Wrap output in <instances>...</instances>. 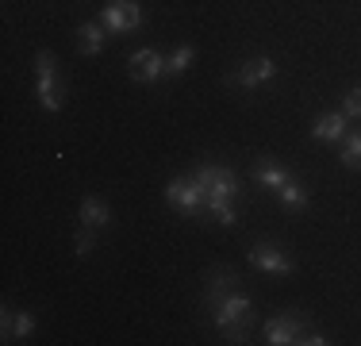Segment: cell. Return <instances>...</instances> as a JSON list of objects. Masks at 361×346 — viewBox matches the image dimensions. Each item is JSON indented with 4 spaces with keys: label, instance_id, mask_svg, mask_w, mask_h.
<instances>
[{
    "label": "cell",
    "instance_id": "9",
    "mask_svg": "<svg viewBox=\"0 0 361 346\" xmlns=\"http://www.w3.org/2000/svg\"><path fill=\"white\" fill-rule=\"evenodd\" d=\"M196 181L208 189V196H223V201H235L238 196V177L227 166H200Z\"/></svg>",
    "mask_w": 361,
    "mask_h": 346
},
{
    "label": "cell",
    "instance_id": "14",
    "mask_svg": "<svg viewBox=\"0 0 361 346\" xmlns=\"http://www.w3.org/2000/svg\"><path fill=\"white\" fill-rule=\"evenodd\" d=\"M77 47H81V54L97 58L100 50H104V23H81V31H77Z\"/></svg>",
    "mask_w": 361,
    "mask_h": 346
},
{
    "label": "cell",
    "instance_id": "18",
    "mask_svg": "<svg viewBox=\"0 0 361 346\" xmlns=\"http://www.w3.org/2000/svg\"><path fill=\"white\" fill-rule=\"evenodd\" d=\"M208 212L216 215V223H223V227H235V208H231V201H223V196H208Z\"/></svg>",
    "mask_w": 361,
    "mask_h": 346
},
{
    "label": "cell",
    "instance_id": "21",
    "mask_svg": "<svg viewBox=\"0 0 361 346\" xmlns=\"http://www.w3.org/2000/svg\"><path fill=\"white\" fill-rule=\"evenodd\" d=\"M342 116H346V119H361V85L342 97Z\"/></svg>",
    "mask_w": 361,
    "mask_h": 346
},
{
    "label": "cell",
    "instance_id": "17",
    "mask_svg": "<svg viewBox=\"0 0 361 346\" xmlns=\"http://www.w3.org/2000/svg\"><path fill=\"white\" fill-rule=\"evenodd\" d=\"M342 166L346 169H361V131H354V135H346V146H342Z\"/></svg>",
    "mask_w": 361,
    "mask_h": 346
},
{
    "label": "cell",
    "instance_id": "12",
    "mask_svg": "<svg viewBox=\"0 0 361 346\" xmlns=\"http://www.w3.org/2000/svg\"><path fill=\"white\" fill-rule=\"evenodd\" d=\"M254 181L277 193L281 185H288V181H292V173H288V169H281L277 162H269V158H257V162H254Z\"/></svg>",
    "mask_w": 361,
    "mask_h": 346
},
{
    "label": "cell",
    "instance_id": "11",
    "mask_svg": "<svg viewBox=\"0 0 361 346\" xmlns=\"http://www.w3.org/2000/svg\"><path fill=\"white\" fill-rule=\"evenodd\" d=\"M108 223H111V208L100 201V196H81V227L100 231V227H108Z\"/></svg>",
    "mask_w": 361,
    "mask_h": 346
},
{
    "label": "cell",
    "instance_id": "15",
    "mask_svg": "<svg viewBox=\"0 0 361 346\" xmlns=\"http://www.w3.org/2000/svg\"><path fill=\"white\" fill-rule=\"evenodd\" d=\"M277 201L285 204L288 212H300V208H307V189L300 185L296 177H292L288 185H281V189H277Z\"/></svg>",
    "mask_w": 361,
    "mask_h": 346
},
{
    "label": "cell",
    "instance_id": "5",
    "mask_svg": "<svg viewBox=\"0 0 361 346\" xmlns=\"http://www.w3.org/2000/svg\"><path fill=\"white\" fill-rule=\"evenodd\" d=\"M250 266L269 277H288L292 270H296V262L285 254L281 246H273V242H257V246H250Z\"/></svg>",
    "mask_w": 361,
    "mask_h": 346
},
{
    "label": "cell",
    "instance_id": "23",
    "mask_svg": "<svg viewBox=\"0 0 361 346\" xmlns=\"http://www.w3.org/2000/svg\"><path fill=\"white\" fill-rule=\"evenodd\" d=\"M300 342H307V346H326L331 339H326L323 331H304V339H300Z\"/></svg>",
    "mask_w": 361,
    "mask_h": 346
},
{
    "label": "cell",
    "instance_id": "16",
    "mask_svg": "<svg viewBox=\"0 0 361 346\" xmlns=\"http://www.w3.org/2000/svg\"><path fill=\"white\" fill-rule=\"evenodd\" d=\"M192 58H196V47H192V42H180L173 54L166 58V73H169V77H180L188 66H192Z\"/></svg>",
    "mask_w": 361,
    "mask_h": 346
},
{
    "label": "cell",
    "instance_id": "4",
    "mask_svg": "<svg viewBox=\"0 0 361 346\" xmlns=\"http://www.w3.org/2000/svg\"><path fill=\"white\" fill-rule=\"evenodd\" d=\"M142 8L139 0H111V4L100 12V23H104V31H116V35H131L142 28Z\"/></svg>",
    "mask_w": 361,
    "mask_h": 346
},
{
    "label": "cell",
    "instance_id": "7",
    "mask_svg": "<svg viewBox=\"0 0 361 346\" xmlns=\"http://www.w3.org/2000/svg\"><path fill=\"white\" fill-rule=\"evenodd\" d=\"M127 73H131V81H139V85H154L161 73H166V58H161L154 47H142V50H135V54H131Z\"/></svg>",
    "mask_w": 361,
    "mask_h": 346
},
{
    "label": "cell",
    "instance_id": "3",
    "mask_svg": "<svg viewBox=\"0 0 361 346\" xmlns=\"http://www.w3.org/2000/svg\"><path fill=\"white\" fill-rule=\"evenodd\" d=\"M35 73H39V104L42 112H62V81H58V66L50 50L35 54Z\"/></svg>",
    "mask_w": 361,
    "mask_h": 346
},
{
    "label": "cell",
    "instance_id": "10",
    "mask_svg": "<svg viewBox=\"0 0 361 346\" xmlns=\"http://www.w3.org/2000/svg\"><path fill=\"white\" fill-rule=\"evenodd\" d=\"M346 124L350 119L342 116V108L338 112H319L315 124H312V138L315 143H338V138H346Z\"/></svg>",
    "mask_w": 361,
    "mask_h": 346
},
{
    "label": "cell",
    "instance_id": "2",
    "mask_svg": "<svg viewBox=\"0 0 361 346\" xmlns=\"http://www.w3.org/2000/svg\"><path fill=\"white\" fill-rule=\"evenodd\" d=\"M166 201H169V208H180L185 215H196L208 208V189L196 181V173L192 177H173L166 185Z\"/></svg>",
    "mask_w": 361,
    "mask_h": 346
},
{
    "label": "cell",
    "instance_id": "20",
    "mask_svg": "<svg viewBox=\"0 0 361 346\" xmlns=\"http://www.w3.org/2000/svg\"><path fill=\"white\" fill-rule=\"evenodd\" d=\"M92 250H97V239H92V227H81V231L73 235V254H77V258H89Z\"/></svg>",
    "mask_w": 361,
    "mask_h": 346
},
{
    "label": "cell",
    "instance_id": "13",
    "mask_svg": "<svg viewBox=\"0 0 361 346\" xmlns=\"http://www.w3.org/2000/svg\"><path fill=\"white\" fill-rule=\"evenodd\" d=\"M231 289H235V273H231L227 266H219V270L208 277V289H204V304H208V308H216V304H219L223 297H227Z\"/></svg>",
    "mask_w": 361,
    "mask_h": 346
},
{
    "label": "cell",
    "instance_id": "19",
    "mask_svg": "<svg viewBox=\"0 0 361 346\" xmlns=\"http://www.w3.org/2000/svg\"><path fill=\"white\" fill-rule=\"evenodd\" d=\"M31 335H35V316L23 308L20 316H16V323H12V342L16 339H31Z\"/></svg>",
    "mask_w": 361,
    "mask_h": 346
},
{
    "label": "cell",
    "instance_id": "1",
    "mask_svg": "<svg viewBox=\"0 0 361 346\" xmlns=\"http://www.w3.org/2000/svg\"><path fill=\"white\" fill-rule=\"evenodd\" d=\"M208 311H212L216 331L223 335V342H246V327H250V319H254V300L246 297L238 285L219 300L216 308H208Z\"/></svg>",
    "mask_w": 361,
    "mask_h": 346
},
{
    "label": "cell",
    "instance_id": "22",
    "mask_svg": "<svg viewBox=\"0 0 361 346\" xmlns=\"http://www.w3.org/2000/svg\"><path fill=\"white\" fill-rule=\"evenodd\" d=\"M12 323H16V311L4 308L0 311V335H4V342H12Z\"/></svg>",
    "mask_w": 361,
    "mask_h": 346
},
{
    "label": "cell",
    "instance_id": "6",
    "mask_svg": "<svg viewBox=\"0 0 361 346\" xmlns=\"http://www.w3.org/2000/svg\"><path fill=\"white\" fill-rule=\"evenodd\" d=\"M273 77H277V62H273V58H250V62H243L235 73L227 77V85H238V89H257V85L273 81Z\"/></svg>",
    "mask_w": 361,
    "mask_h": 346
},
{
    "label": "cell",
    "instance_id": "8",
    "mask_svg": "<svg viewBox=\"0 0 361 346\" xmlns=\"http://www.w3.org/2000/svg\"><path fill=\"white\" fill-rule=\"evenodd\" d=\"M307 331V323L300 316H292V311H285V316H273L269 323H265V342L269 346H292L300 342Z\"/></svg>",
    "mask_w": 361,
    "mask_h": 346
}]
</instances>
